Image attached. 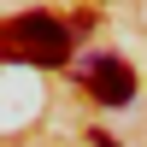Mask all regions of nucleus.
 Masks as SVG:
<instances>
[{
  "label": "nucleus",
  "mask_w": 147,
  "mask_h": 147,
  "mask_svg": "<svg viewBox=\"0 0 147 147\" xmlns=\"http://www.w3.org/2000/svg\"><path fill=\"white\" fill-rule=\"evenodd\" d=\"M0 59L18 65H65L71 59V30L47 12H18L0 24Z\"/></svg>",
  "instance_id": "nucleus-1"
},
{
  "label": "nucleus",
  "mask_w": 147,
  "mask_h": 147,
  "mask_svg": "<svg viewBox=\"0 0 147 147\" xmlns=\"http://www.w3.org/2000/svg\"><path fill=\"white\" fill-rule=\"evenodd\" d=\"M82 77H88V94L100 106H129L136 100V71H129L118 53H94L88 65H82Z\"/></svg>",
  "instance_id": "nucleus-2"
}]
</instances>
